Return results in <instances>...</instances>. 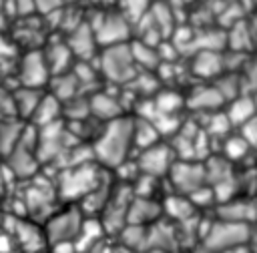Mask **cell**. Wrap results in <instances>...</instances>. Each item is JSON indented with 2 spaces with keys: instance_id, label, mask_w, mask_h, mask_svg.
I'll return each instance as SVG.
<instances>
[{
  "instance_id": "cell-45",
  "label": "cell",
  "mask_w": 257,
  "mask_h": 253,
  "mask_svg": "<svg viewBox=\"0 0 257 253\" xmlns=\"http://www.w3.org/2000/svg\"><path fill=\"white\" fill-rule=\"evenodd\" d=\"M90 2H100V0H90Z\"/></svg>"
},
{
  "instance_id": "cell-44",
  "label": "cell",
  "mask_w": 257,
  "mask_h": 253,
  "mask_svg": "<svg viewBox=\"0 0 257 253\" xmlns=\"http://www.w3.org/2000/svg\"><path fill=\"white\" fill-rule=\"evenodd\" d=\"M251 249H253V253H257V235H253V239H251Z\"/></svg>"
},
{
  "instance_id": "cell-38",
  "label": "cell",
  "mask_w": 257,
  "mask_h": 253,
  "mask_svg": "<svg viewBox=\"0 0 257 253\" xmlns=\"http://www.w3.org/2000/svg\"><path fill=\"white\" fill-rule=\"evenodd\" d=\"M34 2H36V12L46 14V16L60 10L62 4H64V0H34Z\"/></svg>"
},
{
  "instance_id": "cell-7",
  "label": "cell",
  "mask_w": 257,
  "mask_h": 253,
  "mask_svg": "<svg viewBox=\"0 0 257 253\" xmlns=\"http://www.w3.org/2000/svg\"><path fill=\"white\" fill-rule=\"evenodd\" d=\"M167 181L171 183V191L181 193V195H191L197 189L209 185L207 183V171H205V163L203 161H175Z\"/></svg>"
},
{
  "instance_id": "cell-10",
  "label": "cell",
  "mask_w": 257,
  "mask_h": 253,
  "mask_svg": "<svg viewBox=\"0 0 257 253\" xmlns=\"http://www.w3.org/2000/svg\"><path fill=\"white\" fill-rule=\"evenodd\" d=\"M66 44L70 46V50H72L76 60H92V58H96L94 54H96L98 40H96V34L92 30V26L86 20L80 26H76L72 32H68Z\"/></svg>"
},
{
  "instance_id": "cell-2",
  "label": "cell",
  "mask_w": 257,
  "mask_h": 253,
  "mask_svg": "<svg viewBox=\"0 0 257 253\" xmlns=\"http://www.w3.org/2000/svg\"><path fill=\"white\" fill-rule=\"evenodd\" d=\"M104 173L106 169L100 167L96 161L60 169L54 183L58 199L72 205L80 203L92 189H96L104 181Z\"/></svg>"
},
{
  "instance_id": "cell-27",
  "label": "cell",
  "mask_w": 257,
  "mask_h": 253,
  "mask_svg": "<svg viewBox=\"0 0 257 253\" xmlns=\"http://www.w3.org/2000/svg\"><path fill=\"white\" fill-rule=\"evenodd\" d=\"M62 116L68 118L70 122H74V120H86L90 116V100H88V94L80 92L74 98L62 102Z\"/></svg>"
},
{
  "instance_id": "cell-9",
  "label": "cell",
  "mask_w": 257,
  "mask_h": 253,
  "mask_svg": "<svg viewBox=\"0 0 257 253\" xmlns=\"http://www.w3.org/2000/svg\"><path fill=\"white\" fill-rule=\"evenodd\" d=\"M135 159H137V165H139L141 173L153 175L157 179H165L169 175L173 163L177 161L171 145L163 143V141H159L153 147H147V149L139 151V155Z\"/></svg>"
},
{
  "instance_id": "cell-32",
  "label": "cell",
  "mask_w": 257,
  "mask_h": 253,
  "mask_svg": "<svg viewBox=\"0 0 257 253\" xmlns=\"http://www.w3.org/2000/svg\"><path fill=\"white\" fill-rule=\"evenodd\" d=\"M231 129H233V124H231L227 112L225 110H221V112L215 110V112H211V118L207 122V131L205 133L209 137H229Z\"/></svg>"
},
{
  "instance_id": "cell-16",
  "label": "cell",
  "mask_w": 257,
  "mask_h": 253,
  "mask_svg": "<svg viewBox=\"0 0 257 253\" xmlns=\"http://www.w3.org/2000/svg\"><path fill=\"white\" fill-rule=\"evenodd\" d=\"M44 56H46V62H48V68H50L52 76L70 72L74 62H76L70 46L66 44V40L64 42H50V46L44 48Z\"/></svg>"
},
{
  "instance_id": "cell-43",
  "label": "cell",
  "mask_w": 257,
  "mask_h": 253,
  "mask_svg": "<svg viewBox=\"0 0 257 253\" xmlns=\"http://www.w3.org/2000/svg\"><path fill=\"white\" fill-rule=\"evenodd\" d=\"M4 26H6V12L0 10V30H4Z\"/></svg>"
},
{
  "instance_id": "cell-30",
  "label": "cell",
  "mask_w": 257,
  "mask_h": 253,
  "mask_svg": "<svg viewBox=\"0 0 257 253\" xmlns=\"http://www.w3.org/2000/svg\"><path fill=\"white\" fill-rule=\"evenodd\" d=\"M249 151H251V145H249L241 135H229V137H225V143H223V157H227L231 163L245 159Z\"/></svg>"
},
{
  "instance_id": "cell-31",
  "label": "cell",
  "mask_w": 257,
  "mask_h": 253,
  "mask_svg": "<svg viewBox=\"0 0 257 253\" xmlns=\"http://www.w3.org/2000/svg\"><path fill=\"white\" fill-rule=\"evenodd\" d=\"M116 8L133 22L137 24L151 8V0H118L116 2Z\"/></svg>"
},
{
  "instance_id": "cell-5",
  "label": "cell",
  "mask_w": 257,
  "mask_h": 253,
  "mask_svg": "<svg viewBox=\"0 0 257 253\" xmlns=\"http://www.w3.org/2000/svg\"><path fill=\"white\" fill-rule=\"evenodd\" d=\"M86 22L92 26L98 46H114L124 44L133 34V22L118 10V8H104L98 12L96 18H86Z\"/></svg>"
},
{
  "instance_id": "cell-3",
  "label": "cell",
  "mask_w": 257,
  "mask_h": 253,
  "mask_svg": "<svg viewBox=\"0 0 257 253\" xmlns=\"http://www.w3.org/2000/svg\"><path fill=\"white\" fill-rule=\"evenodd\" d=\"M253 239V227L245 223H231L223 219H213L201 233V245L211 253H225L235 247L249 245Z\"/></svg>"
},
{
  "instance_id": "cell-1",
  "label": "cell",
  "mask_w": 257,
  "mask_h": 253,
  "mask_svg": "<svg viewBox=\"0 0 257 253\" xmlns=\"http://www.w3.org/2000/svg\"><path fill=\"white\" fill-rule=\"evenodd\" d=\"M135 149L133 139V116H120L102 126L100 135L92 143L94 159L104 169H116L124 161L131 159V151Z\"/></svg>"
},
{
  "instance_id": "cell-34",
  "label": "cell",
  "mask_w": 257,
  "mask_h": 253,
  "mask_svg": "<svg viewBox=\"0 0 257 253\" xmlns=\"http://www.w3.org/2000/svg\"><path fill=\"white\" fill-rule=\"evenodd\" d=\"M191 203L197 207V209H207V207H217V197H215V191L211 185H205L201 189H197L195 193L189 195Z\"/></svg>"
},
{
  "instance_id": "cell-19",
  "label": "cell",
  "mask_w": 257,
  "mask_h": 253,
  "mask_svg": "<svg viewBox=\"0 0 257 253\" xmlns=\"http://www.w3.org/2000/svg\"><path fill=\"white\" fill-rule=\"evenodd\" d=\"M56 120H62V102L50 94V92H44L42 100L38 102L32 118H30V124L34 126H44V124H50V122H56Z\"/></svg>"
},
{
  "instance_id": "cell-13",
  "label": "cell",
  "mask_w": 257,
  "mask_h": 253,
  "mask_svg": "<svg viewBox=\"0 0 257 253\" xmlns=\"http://www.w3.org/2000/svg\"><path fill=\"white\" fill-rule=\"evenodd\" d=\"M159 219H163V203L157 199L147 197H133V203L128 207V223L131 225H153Z\"/></svg>"
},
{
  "instance_id": "cell-17",
  "label": "cell",
  "mask_w": 257,
  "mask_h": 253,
  "mask_svg": "<svg viewBox=\"0 0 257 253\" xmlns=\"http://www.w3.org/2000/svg\"><path fill=\"white\" fill-rule=\"evenodd\" d=\"M191 70L199 78H215L225 70L223 68V54L219 50H199V52H195V58L191 62Z\"/></svg>"
},
{
  "instance_id": "cell-22",
  "label": "cell",
  "mask_w": 257,
  "mask_h": 253,
  "mask_svg": "<svg viewBox=\"0 0 257 253\" xmlns=\"http://www.w3.org/2000/svg\"><path fill=\"white\" fill-rule=\"evenodd\" d=\"M26 124L20 118H0V157H8L18 145Z\"/></svg>"
},
{
  "instance_id": "cell-23",
  "label": "cell",
  "mask_w": 257,
  "mask_h": 253,
  "mask_svg": "<svg viewBox=\"0 0 257 253\" xmlns=\"http://www.w3.org/2000/svg\"><path fill=\"white\" fill-rule=\"evenodd\" d=\"M133 139H135V147L139 151H143L147 147H153L159 141H163V137L157 131L155 122L153 120H147V118H141V116H135L133 118Z\"/></svg>"
},
{
  "instance_id": "cell-20",
  "label": "cell",
  "mask_w": 257,
  "mask_h": 253,
  "mask_svg": "<svg viewBox=\"0 0 257 253\" xmlns=\"http://www.w3.org/2000/svg\"><path fill=\"white\" fill-rule=\"evenodd\" d=\"M229 120L233 126H241L245 124L249 118H253L257 114V104H255V98L253 96H247V94H239L237 98L229 100V106L225 108Z\"/></svg>"
},
{
  "instance_id": "cell-14",
  "label": "cell",
  "mask_w": 257,
  "mask_h": 253,
  "mask_svg": "<svg viewBox=\"0 0 257 253\" xmlns=\"http://www.w3.org/2000/svg\"><path fill=\"white\" fill-rule=\"evenodd\" d=\"M161 203H163V217L171 219L173 223H185L197 215V207L191 203L187 195L171 191Z\"/></svg>"
},
{
  "instance_id": "cell-26",
  "label": "cell",
  "mask_w": 257,
  "mask_h": 253,
  "mask_svg": "<svg viewBox=\"0 0 257 253\" xmlns=\"http://www.w3.org/2000/svg\"><path fill=\"white\" fill-rule=\"evenodd\" d=\"M147 231H149V227H145V225H131V223H126L124 229L116 237H118V243L122 245V249L139 253V251H143L147 247Z\"/></svg>"
},
{
  "instance_id": "cell-6",
  "label": "cell",
  "mask_w": 257,
  "mask_h": 253,
  "mask_svg": "<svg viewBox=\"0 0 257 253\" xmlns=\"http://www.w3.org/2000/svg\"><path fill=\"white\" fill-rule=\"evenodd\" d=\"M84 213L80 211L78 205H64L62 209H56L44 223V235L48 245L58 243V241H76L82 225H84Z\"/></svg>"
},
{
  "instance_id": "cell-28",
  "label": "cell",
  "mask_w": 257,
  "mask_h": 253,
  "mask_svg": "<svg viewBox=\"0 0 257 253\" xmlns=\"http://www.w3.org/2000/svg\"><path fill=\"white\" fill-rule=\"evenodd\" d=\"M153 102L161 114H177L181 108L187 106L185 96L177 90H161V92H157Z\"/></svg>"
},
{
  "instance_id": "cell-12",
  "label": "cell",
  "mask_w": 257,
  "mask_h": 253,
  "mask_svg": "<svg viewBox=\"0 0 257 253\" xmlns=\"http://www.w3.org/2000/svg\"><path fill=\"white\" fill-rule=\"evenodd\" d=\"M215 217L223 219V221H231V223H245V225H253L257 223V209H255V201H247V199H231L225 201L221 205L215 207Z\"/></svg>"
},
{
  "instance_id": "cell-41",
  "label": "cell",
  "mask_w": 257,
  "mask_h": 253,
  "mask_svg": "<svg viewBox=\"0 0 257 253\" xmlns=\"http://www.w3.org/2000/svg\"><path fill=\"white\" fill-rule=\"evenodd\" d=\"M12 235L10 233H0V253H8L12 247Z\"/></svg>"
},
{
  "instance_id": "cell-42",
  "label": "cell",
  "mask_w": 257,
  "mask_h": 253,
  "mask_svg": "<svg viewBox=\"0 0 257 253\" xmlns=\"http://www.w3.org/2000/svg\"><path fill=\"white\" fill-rule=\"evenodd\" d=\"M169 4H171V8L173 10H179V8H185L187 4H191L193 0H167Z\"/></svg>"
},
{
  "instance_id": "cell-40",
  "label": "cell",
  "mask_w": 257,
  "mask_h": 253,
  "mask_svg": "<svg viewBox=\"0 0 257 253\" xmlns=\"http://www.w3.org/2000/svg\"><path fill=\"white\" fill-rule=\"evenodd\" d=\"M14 52H16L14 42H10L8 38H4V36L0 34V62H4V60H8V58H12V56H14Z\"/></svg>"
},
{
  "instance_id": "cell-29",
  "label": "cell",
  "mask_w": 257,
  "mask_h": 253,
  "mask_svg": "<svg viewBox=\"0 0 257 253\" xmlns=\"http://www.w3.org/2000/svg\"><path fill=\"white\" fill-rule=\"evenodd\" d=\"M215 86L221 92V96L225 98V102H229V100H233V98H237L241 94L243 80H241V76L231 74V72L229 74H219L217 80H215Z\"/></svg>"
},
{
  "instance_id": "cell-36",
  "label": "cell",
  "mask_w": 257,
  "mask_h": 253,
  "mask_svg": "<svg viewBox=\"0 0 257 253\" xmlns=\"http://www.w3.org/2000/svg\"><path fill=\"white\" fill-rule=\"evenodd\" d=\"M10 6H12V16L30 18L36 12V2L34 0H10Z\"/></svg>"
},
{
  "instance_id": "cell-33",
  "label": "cell",
  "mask_w": 257,
  "mask_h": 253,
  "mask_svg": "<svg viewBox=\"0 0 257 253\" xmlns=\"http://www.w3.org/2000/svg\"><path fill=\"white\" fill-rule=\"evenodd\" d=\"M231 28H233V30L227 34V42H231V48H233V50L245 52V48H247V44H249V40H251V36H249V28H245L243 22L233 24Z\"/></svg>"
},
{
  "instance_id": "cell-11",
  "label": "cell",
  "mask_w": 257,
  "mask_h": 253,
  "mask_svg": "<svg viewBox=\"0 0 257 253\" xmlns=\"http://www.w3.org/2000/svg\"><path fill=\"white\" fill-rule=\"evenodd\" d=\"M88 100H90V116L96 118L98 122H110V120L124 116L120 98H116L114 94H110L106 90L98 88V90L90 92Z\"/></svg>"
},
{
  "instance_id": "cell-37",
  "label": "cell",
  "mask_w": 257,
  "mask_h": 253,
  "mask_svg": "<svg viewBox=\"0 0 257 253\" xmlns=\"http://www.w3.org/2000/svg\"><path fill=\"white\" fill-rule=\"evenodd\" d=\"M239 135L251 145V149H257V114L239 126Z\"/></svg>"
},
{
  "instance_id": "cell-25",
  "label": "cell",
  "mask_w": 257,
  "mask_h": 253,
  "mask_svg": "<svg viewBox=\"0 0 257 253\" xmlns=\"http://www.w3.org/2000/svg\"><path fill=\"white\" fill-rule=\"evenodd\" d=\"M131 52H133L137 68H141V70H147V72L155 70L157 72V68L161 66V56H159V50L155 46H149L141 40H135L131 44Z\"/></svg>"
},
{
  "instance_id": "cell-4",
  "label": "cell",
  "mask_w": 257,
  "mask_h": 253,
  "mask_svg": "<svg viewBox=\"0 0 257 253\" xmlns=\"http://www.w3.org/2000/svg\"><path fill=\"white\" fill-rule=\"evenodd\" d=\"M98 60V70L102 74L104 80L124 86L131 84L135 80V76L139 74V68L135 64L133 52H131V44H114V46H104L100 50V54L96 56Z\"/></svg>"
},
{
  "instance_id": "cell-35",
  "label": "cell",
  "mask_w": 257,
  "mask_h": 253,
  "mask_svg": "<svg viewBox=\"0 0 257 253\" xmlns=\"http://www.w3.org/2000/svg\"><path fill=\"white\" fill-rule=\"evenodd\" d=\"M0 118H18L16 104H14V92L0 86Z\"/></svg>"
},
{
  "instance_id": "cell-24",
  "label": "cell",
  "mask_w": 257,
  "mask_h": 253,
  "mask_svg": "<svg viewBox=\"0 0 257 253\" xmlns=\"http://www.w3.org/2000/svg\"><path fill=\"white\" fill-rule=\"evenodd\" d=\"M50 94H54L60 102H66L70 98H74L76 94H80V82L76 80V76L70 72H64V74H58V76H52L50 82Z\"/></svg>"
},
{
  "instance_id": "cell-39",
  "label": "cell",
  "mask_w": 257,
  "mask_h": 253,
  "mask_svg": "<svg viewBox=\"0 0 257 253\" xmlns=\"http://www.w3.org/2000/svg\"><path fill=\"white\" fill-rule=\"evenodd\" d=\"M48 247L52 253H78L76 241H58V243H52Z\"/></svg>"
},
{
  "instance_id": "cell-8",
  "label": "cell",
  "mask_w": 257,
  "mask_h": 253,
  "mask_svg": "<svg viewBox=\"0 0 257 253\" xmlns=\"http://www.w3.org/2000/svg\"><path fill=\"white\" fill-rule=\"evenodd\" d=\"M52 74L44 56V50L40 48H30L24 52L20 58L18 66V82L20 86H30V88H44L50 82Z\"/></svg>"
},
{
  "instance_id": "cell-18",
  "label": "cell",
  "mask_w": 257,
  "mask_h": 253,
  "mask_svg": "<svg viewBox=\"0 0 257 253\" xmlns=\"http://www.w3.org/2000/svg\"><path fill=\"white\" fill-rule=\"evenodd\" d=\"M14 92V104H16V114L20 120H28L32 118L38 102L44 96L42 88H30V86H18Z\"/></svg>"
},
{
  "instance_id": "cell-15",
  "label": "cell",
  "mask_w": 257,
  "mask_h": 253,
  "mask_svg": "<svg viewBox=\"0 0 257 253\" xmlns=\"http://www.w3.org/2000/svg\"><path fill=\"white\" fill-rule=\"evenodd\" d=\"M185 102L191 110H207V112H215L221 104H225V98L221 96V92L217 90L215 84H205V86H197L191 90L189 96H185Z\"/></svg>"
},
{
  "instance_id": "cell-21",
  "label": "cell",
  "mask_w": 257,
  "mask_h": 253,
  "mask_svg": "<svg viewBox=\"0 0 257 253\" xmlns=\"http://www.w3.org/2000/svg\"><path fill=\"white\" fill-rule=\"evenodd\" d=\"M14 237L24 245V249L28 253H34L38 247L46 245V235H44V229H38L34 223L30 221H16L14 225Z\"/></svg>"
}]
</instances>
